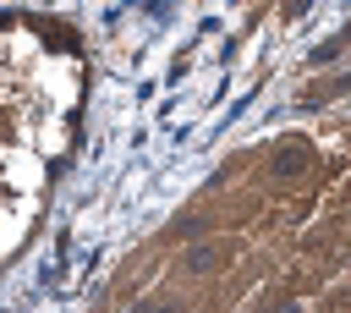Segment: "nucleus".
<instances>
[{
    "label": "nucleus",
    "mask_w": 351,
    "mask_h": 313,
    "mask_svg": "<svg viewBox=\"0 0 351 313\" xmlns=\"http://www.w3.org/2000/svg\"><path fill=\"white\" fill-rule=\"evenodd\" d=\"M313 165V143L307 137H285L280 148H274V159H269V170L280 176V181H291V176H302Z\"/></svg>",
    "instance_id": "1"
},
{
    "label": "nucleus",
    "mask_w": 351,
    "mask_h": 313,
    "mask_svg": "<svg viewBox=\"0 0 351 313\" xmlns=\"http://www.w3.org/2000/svg\"><path fill=\"white\" fill-rule=\"evenodd\" d=\"M225 258H230V247H225V242H197V247H186V253H181V269H186V275H208V269H219Z\"/></svg>",
    "instance_id": "2"
},
{
    "label": "nucleus",
    "mask_w": 351,
    "mask_h": 313,
    "mask_svg": "<svg viewBox=\"0 0 351 313\" xmlns=\"http://www.w3.org/2000/svg\"><path fill=\"white\" fill-rule=\"evenodd\" d=\"M346 44H351V22H346V27H340V33H335V38H324V44H318V49H313V55H307V60H313V66H329V60H335V55H340V49H346Z\"/></svg>",
    "instance_id": "3"
},
{
    "label": "nucleus",
    "mask_w": 351,
    "mask_h": 313,
    "mask_svg": "<svg viewBox=\"0 0 351 313\" xmlns=\"http://www.w3.org/2000/svg\"><path fill=\"white\" fill-rule=\"evenodd\" d=\"M307 5H313V0H285V16H302Z\"/></svg>",
    "instance_id": "4"
}]
</instances>
